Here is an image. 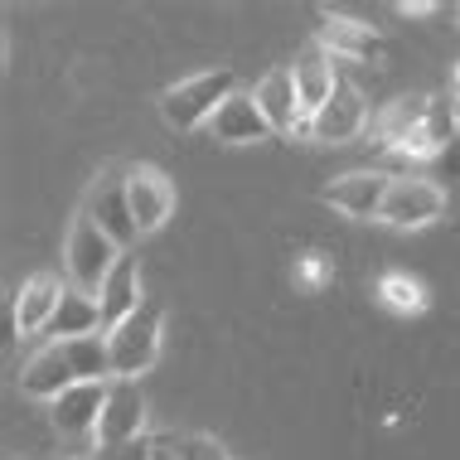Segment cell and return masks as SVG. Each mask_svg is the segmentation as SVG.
Masks as SVG:
<instances>
[{"label": "cell", "instance_id": "obj_1", "mask_svg": "<svg viewBox=\"0 0 460 460\" xmlns=\"http://www.w3.org/2000/svg\"><path fill=\"white\" fill-rule=\"evenodd\" d=\"M233 93H238V78H233L228 68L194 73V78H184V83H175V88L160 93V117H165L170 127H180V131L208 127V117H214Z\"/></svg>", "mask_w": 460, "mask_h": 460}, {"label": "cell", "instance_id": "obj_2", "mask_svg": "<svg viewBox=\"0 0 460 460\" xmlns=\"http://www.w3.org/2000/svg\"><path fill=\"white\" fill-rule=\"evenodd\" d=\"M64 262H68L73 286H78V291H88V296H97V291H102V281H107V271L121 262V247L111 243L88 214H78V218H73V228H68Z\"/></svg>", "mask_w": 460, "mask_h": 460}, {"label": "cell", "instance_id": "obj_3", "mask_svg": "<svg viewBox=\"0 0 460 460\" xmlns=\"http://www.w3.org/2000/svg\"><path fill=\"white\" fill-rule=\"evenodd\" d=\"M83 214H88L97 228H102L107 238L121 247V252H127V247L141 238V228H136V214H131V194H127V165H107L102 175L93 180Z\"/></svg>", "mask_w": 460, "mask_h": 460}, {"label": "cell", "instance_id": "obj_4", "mask_svg": "<svg viewBox=\"0 0 460 460\" xmlns=\"http://www.w3.org/2000/svg\"><path fill=\"white\" fill-rule=\"evenodd\" d=\"M107 344H111V368H117V378H141L160 354V305L146 301L136 315L121 320L117 330H107Z\"/></svg>", "mask_w": 460, "mask_h": 460}, {"label": "cell", "instance_id": "obj_5", "mask_svg": "<svg viewBox=\"0 0 460 460\" xmlns=\"http://www.w3.org/2000/svg\"><path fill=\"white\" fill-rule=\"evenodd\" d=\"M141 427H146V393H141V378H111V383H107L102 421H97V451H111V446L141 441Z\"/></svg>", "mask_w": 460, "mask_h": 460}, {"label": "cell", "instance_id": "obj_6", "mask_svg": "<svg viewBox=\"0 0 460 460\" xmlns=\"http://www.w3.org/2000/svg\"><path fill=\"white\" fill-rule=\"evenodd\" d=\"M446 194L437 180H417V175H397L388 184V199H383V223L388 228H427L431 218H441Z\"/></svg>", "mask_w": 460, "mask_h": 460}, {"label": "cell", "instance_id": "obj_7", "mask_svg": "<svg viewBox=\"0 0 460 460\" xmlns=\"http://www.w3.org/2000/svg\"><path fill=\"white\" fill-rule=\"evenodd\" d=\"M340 58L330 54L320 40H310L296 49V64H291V78H296V97H301V117H315L320 107L334 97V88H340Z\"/></svg>", "mask_w": 460, "mask_h": 460}, {"label": "cell", "instance_id": "obj_8", "mask_svg": "<svg viewBox=\"0 0 460 460\" xmlns=\"http://www.w3.org/2000/svg\"><path fill=\"white\" fill-rule=\"evenodd\" d=\"M102 407H107V383H73L58 402H49L54 431L64 441H88L97 451V421H102Z\"/></svg>", "mask_w": 460, "mask_h": 460}, {"label": "cell", "instance_id": "obj_9", "mask_svg": "<svg viewBox=\"0 0 460 460\" xmlns=\"http://www.w3.org/2000/svg\"><path fill=\"white\" fill-rule=\"evenodd\" d=\"M364 127H368V102H364V93H358L354 83H340L330 102L320 107L315 117H310V141H320V146H344V141H354Z\"/></svg>", "mask_w": 460, "mask_h": 460}, {"label": "cell", "instance_id": "obj_10", "mask_svg": "<svg viewBox=\"0 0 460 460\" xmlns=\"http://www.w3.org/2000/svg\"><path fill=\"white\" fill-rule=\"evenodd\" d=\"M127 194H131V214L141 233H155L170 218V208H175V184L155 165H127Z\"/></svg>", "mask_w": 460, "mask_h": 460}, {"label": "cell", "instance_id": "obj_11", "mask_svg": "<svg viewBox=\"0 0 460 460\" xmlns=\"http://www.w3.org/2000/svg\"><path fill=\"white\" fill-rule=\"evenodd\" d=\"M204 131L214 136V141H223V146H252V141L277 136V131H271V121L262 117V107H257L252 93H233L228 102H223L214 117H208Z\"/></svg>", "mask_w": 460, "mask_h": 460}, {"label": "cell", "instance_id": "obj_12", "mask_svg": "<svg viewBox=\"0 0 460 460\" xmlns=\"http://www.w3.org/2000/svg\"><path fill=\"white\" fill-rule=\"evenodd\" d=\"M388 184H393V175H383V170H349V175H340L330 184L325 199L334 208H344L349 218H378L383 199H388Z\"/></svg>", "mask_w": 460, "mask_h": 460}, {"label": "cell", "instance_id": "obj_13", "mask_svg": "<svg viewBox=\"0 0 460 460\" xmlns=\"http://www.w3.org/2000/svg\"><path fill=\"white\" fill-rule=\"evenodd\" d=\"M73 383H78V373H73V364H68V349H64V344H54V340H49L44 349L24 364V373H20V388L30 397H44V402H58Z\"/></svg>", "mask_w": 460, "mask_h": 460}, {"label": "cell", "instance_id": "obj_14", "mask_svg": "<svg viewBox=\"0 0 460 460\" xmlns=\"http://www.w3.org/2000/svg\"><path fill=\"white\" fill-rule=\"evenodd\" d=\"M320 44H325L334 58H344V64H364V58H378L383 54V40L373 34V24L354 20V15H334V10H325Z\"/></svg>", "mask_w": 460, "mask_h": 460}, {"label": "cell", "instance_id": "obj_15", "mask_svg": "<svg viewBox=\"0 0 460 460\" xmlns=\"http://www.w3.org/2000/svg\"><path fill=\"white\" fill-rule=\"evenodd\" d=\"M257 107H262V117L271 121V131L277 136H296L301 127V97H296V78H291V64L286 68H271L262 83H257Z\"/></svg>", "mask_w": 460, "mask_h": 460}, {"label": "cell", "instance_id": "obj_16", "mask_svg": "<svg viewBox=\"0 0 460 460\" xmlns=\"http://www.w3.org/2000/svg\"><path fill=\"white\" fill-rule=\"evenodd\" d=\"M68 286L58 277H30L15 296V334H49V320H54L58 301H64Z\"/></svg>", "mask_w": 460, "mask_h": 460}, {"label": "cell", "instance_id": "obj_17", "mask_svg": "<svg viewBox=\"0 0 460 460\" xmlns=\"http://www.w3.org/2000/svg\"><path fill=\"white\" fill-rule=\"evenodd\" d=\"M97 305H102V325L117 330L127 315H136L146 301H141V277H136V257L121 252V262L107 271L102 291H97Z\"/></svg>", "mask_w": 460, "mask_h": 460}, {"label": "cell", "instance_id": "obj_18", "mask_svg": "<svg viewBox=\"0 0 460 460\" xmlns=\"http://www.w3.org/2000/svg\"><path fill=\"white\" fill-rule=\"evenodd\" d=\"M102 305H97V296L78 291V286H68L64 301H58L54 320H49V340L54 344H68V340H83V334H102Z\"/></svg>", "mask_w": 460, "mask_h": 460}, {"label": "cell", "instance_id": "obj_19", "mask_svg": "<svg viewBox=\"0 0 460 460\" xmlns=\"http://www.w3.org/2000/svg\"><path fill=\"white\" fill-rule=\"evenodd\" d=\"M64 349H68V364L78 373V383H111L117 378L107 334H83V340H68Z\"/></svg>", "mask_w": 460, "mask_h": 460}, {"label": "cell", "instance_id": "obj_20", "mask_svg": "<svg viewBox=\"0 0 460 460\" xmlns=\"http://www.w3.org/2000/svg\"><path fill=\"white\" fill-rule=\"evenodd\" d=\"M151 446H155V460H228L223 446L208 437H175V431H165V437H151Z\"/></svg>", "mask_w": 460, "mask_h": 460}, {"label": "cell", "instance_id": "obj_21", "mask_svg": "<svg viewBox=\"0 0 460 460\" xmlns=\"http://www.w3.org/2000/svg\"><path fill=\"white\" fill-rule=\"evenodd\" d=\"M378 291H383V301H388L393 310H421V305H427L421 286H417V281H407V277H397V271H393V277H383Z\"/></svg>", "mask_w": 460, "mask_h": 460}, {"label": "cell", "instance_id": "obj_22", "mask_svg": "<svg viewBox=\"0 0 460 460\" xmlns=\"http://www.w3.org/2000/svg\"><path fill=\"white\" fill-rule=\"evenodd\" d=\"M93 460H155V446H151V437H141L127 446H111V451H97Z\"/></svg>", "mask_w": 460, "mask_h": 460}, {"label": "cell", "instance_id": "obj_23", "mask_svg": "<svg viewBox=\"0 0 460 460\" xmlns=\"http://www.w3.org/2000/svg\"><path fill=\"white\" fill-rule=\"evenodd\" d=\"M431 165H437L441 180H460V136H456L451 146H441V151L431 155Z\"/></svg>", "mask_w": 460, "mask_h": 460}, {"label": "cell", "instance_id": "obj_24", "mask_svg": "<svg viewBox=\"0 0 460 460\" xmlns=\"http://www.w3.org/2000/svg\"><path fill=\"white\" fill-rule=\"evenodd\" d=\"M397 10H402V15H431V5H427V0H402Z\"/></svg>", "mask_w": 460, "mask_h": 460}, {"label": "cell", "instance_id": "obj_25", "mask_svg": "<svg viewBox=\"0 0 460 460\" xmlns=\"http://www.w3.org/2000/svg\"><path fill=\"white\" fill-rule=\"evenodd\" d=\"M301 277H305L310 286H315L320 277H325V267H320V257H310V262H305V271H301Z\"/></svg>", "mask_w": 460, "mask_h": 460}, {"label": "cell", "instance_id": "obj_26", "mask_svg": "<svg viewBox=\"0 0 460 460\" xmlns=\"http://www.w3.org/2000/svg\"><path fill=\"white\" fill-rule=\"evenodd\" d=\"M456 131H460V97H456Z\"/></svg>", "mask_w": 460, "mask_h": 460}, {"label": "cell", "instance_id": "obj_27", "mask_svg": "<svg viewBox=\"0 0 460 460\" xmlns=\"http://www.w3.org/2000/svg\"><path fill=\"white\" fill-rule=\"evenodd\" d=\"M64 460H83V456H64Z\"/></svg>", "mask_w": 460, "mask_h": 460}]
</instances>
